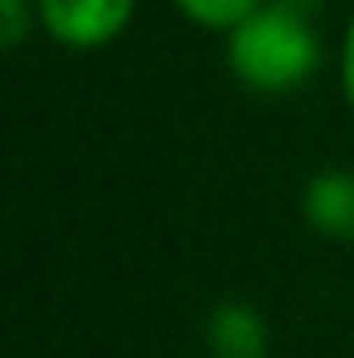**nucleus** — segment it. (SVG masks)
I'll return each instance as SVG.
<instances>
[{
    "label": "nucleus",
    "instance_id": "1",
    "mask_svg": "<svg viewBox=\"0 0 354 358\" xmlns=\"http://www.w3.org/2000/svg\"><path fill=\"white\" fill-rule=\"evenodd\" d=\"M317 0H263L225 34V67L246 92L288 96L321 71Z\"/></svg>",
    "mask_w": 354,
    "mask_h": 358
},
{
    "label": "nucleus",
    "instance_id": "2",
    "mask_svg": "<svg viewBox=\"0 0 354 358\" xmlns=\"http://www.w3.org/2000/svg\"><path fill=\"white\" fill-rule=\"evenodd\" d=\"M138 0H38V29L67 50H104L134 25Z\"/></svg>",
    "mask_w": 354,
    "mask_h": 358
},
{
    "label": "nucleus",
    "instance_id": "3",
    "mask_svg": "<svg viewBox=\"0 0 354 358\" xmlns=\"http://www.w3.org/2000/svg\"><path fill=\"white\" fill-rule=\"evenodd\" d=\"M300 217L325 242H354V171L321 167L300 187Z\"/></svg>",
    "mask_w": 354,
    "mask_h": 358
},
{
    "label": "nucleus",
    "instance_id": "4",
    "mask_svg": "<svg viewBox=\"0 0 354 358\" xmlns=\"http://www.w3.org/2000/svg\"><path fill=\"white\" fill-rule=\"evenodd\" d=\"M204 342H208L213 358H267L271 329L255 304L221 300V304H213V313L204 321Z\"/></svg>",
    "mask_w": 354,
    "mask_h": 358
},
{
    "label": "nucleus",
    "instance_id": "5",
    "mask_svg": "<svg viewBox=\"0 0 354 358\" xmlns=\"http://www.w3.org/2000/svg\"><path fill=\"white\" fill-rule=\"evenodd\" d=\"M179 8L183 21L200 25V29H213V34H229L234 25H242L263 0H171Z\"/></svg>",
    "mask_w": 354,
    "mask_h": 358
},
{
    "label": "nucleus",
    "instance_id": "6",
    "mask_svg": "<svg viewBox=\"0 0 354 358\" xmlns=\"http://www.w3.org/2000/svg\"><path fill=\"white\" fill-rule=\"evenodd\" d=\"M38 25V0H0V46L17 50Z\"/></svg>",
    "mask_w": 354,
    "mask_h": 358
},
{
    "label": "nucleus",
    "instance_id": "7",
    "mask_svg": "<svg viewBox=\"0 0 354 358\" xmlns=\"http://www.w3.org/2000/svg\"><path fill=\"white\" fill-rule=\"evenodd\" d=\"M338 80H342V96H346V104H351V113H354V13H351V21H346V29H342Z\"/></svg>",
    "mask_w": 354,
    "mask_h": 358
}]
</instances>
